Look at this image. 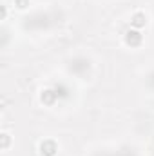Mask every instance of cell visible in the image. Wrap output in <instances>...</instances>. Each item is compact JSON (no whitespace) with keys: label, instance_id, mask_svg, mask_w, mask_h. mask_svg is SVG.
Masks as SVG:
<instances>
[{"label":"cell","instance_id":"obj_1","mask_svg":"<svg viewBox=\"0 0 154 156\" xmlns=\"http://www.w3.org/2000/svg\"><path fill=\"white\" fill-rule=\"evenodd\" d=\"M125 42H127V45H131V47L140 45V44H142V35H140V31H136V29L127 31V33H125Z\"/></svg>","mask_w":154,"mask_h":156},{"label":"cell","instance_id":"obj_2","mask_svg":"<svg viewBox=\"0 0 154 156\" xmlns=\"http://www.w3.org/2000/svg\"><path fill=\"white\" fill-rule=\"evenodd\" d=\"M40 151L44 156H54L56 154V144L51 142V140H45L42 145H40Z\"/></svg>","mask_w":154,"mask_h":156},{"label":"cell","instance_id":"obj_3","mask_svg":"<svg viewBox=\"0 0 154 156\" xmlns=\"http://www.w3.org/2000/svg\"><path fill=\"white\" fill-rule=\"evenodd\" d=\"M87 69H89V62L85 58H76L73 62V66H71V71L76 73V75H80L82 71H87Z\"/></svg>","mask_w":154,"mask_h":156},{"label":"cell","instance_id":"obj_4","mask_svg":"<svg viewBox=\"0 0 154 156\" xmlns=\"http://www.w3.org/2000/svg\"><path fill=\"white\" fill-rule=\"evenodd\" d=\"M56 100H58V94H56V91H54V89H47V91H44V93H42V102H44V104L51 105V104H54Z\"/></svg>","mask_w":154,"mask_h":156},{"label":"cell","instance_id":"obj_5","mask_svg":"<svg viewBox=\"0 0 154 156\" xmlns=\"http://www.w3.org/2000/svg\"><path fill=\"white\" fill-rule=\"evenodd\" d=\"M131 24H132L134 27H143V26L147 24V18H145L143 13H136V15L132 16V20H131Z\"/></svg>","mask_w":154,"mask_h":156},{"label":"cell","instance_id":"obj_6","mask_svg":"<svg viewBox=\"0 0 154 156\" xmlns=\"http://www.w3.org/2000/svg\"><path fill=\"white\" fill-rule=\"evenodd\" d=\"M54 91H56L58 98H67V93H69V91H67V87H65V85H62V83H60V85H56V87H54Z\"/></svg>","mask_w":154,"mask_h":156},{"label":"cell","instance_id":"obj_7","mask_svg":"<svg viewBox=\"0 0 154 156\" xmlns=\"http://www.w3.org/2000/svg\"><path fill=\"white\" fill-rule=\"evenodd\" d=\"M16 4H18V7H26L27 5V0H16Z\"/></svg>","mask_w":154,"mask_h":156},{"label":"cell","instance_id":"obj_8","mask_svg":"<svg viewBox=\"0 0 154 156\" xmlns=\"http://www.w3.org/2000/svg\"><path fill=\"white\" fill-rule=\"evenodd\" d=\"M2 136H4V149H5V147H7V142H9V140H7V134H2Z\"/></svg>","mask_w":154,"mask_h":156},{"label":"cell","instance_id":"obj_9","mask_svg":"<svg viewBox=\"0 0 154 156\" xmlns=\"http://www.w3.org/2000/svg\"><path fill=\"white\" fill-rule=\"evenodd\" d=\"M151 83H152V85H154V73H152V75H151Z\"/></svg>","mask_w":154,"mask_h":156}]
</instances>
